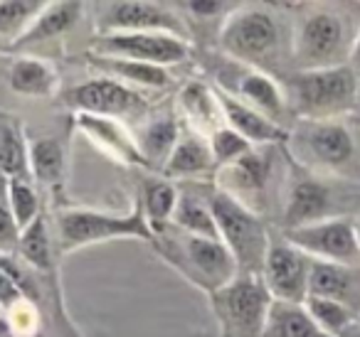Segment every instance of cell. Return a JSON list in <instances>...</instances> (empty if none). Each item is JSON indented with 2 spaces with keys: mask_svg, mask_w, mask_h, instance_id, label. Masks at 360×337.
<instances>
[{
  "mask_svg": "<svg viewBox=\"0 0 360 337\" xmlns=\"http://www.w3.org/2000/svg\"><path fill=\"white\" fill-rule=\"evenodd\" d=\"M153 249L168 266H173L188 283L212 296L217 288L230 283L240 273L230 249L217 239L188 234L175 224L153 229Z\"/></svg>",
  "mask_w": 360,
  "mask_h": 337,
  "instance_id": "1",
  "label": "cell"
},
{
  "mask_svg": "<svg viewBox=\"0 0 360 337\" xmlns=\"http://www.w3.org/2000/svg\"><path fill=\"white\" fill-rule=\"evenodd\" d=\"M284 150L296 165L323 178H345L358 168V140L343 119H299Z\"/></svg>",
  "mask_w": 360,
  "mask_h": 337,
  "instance_id": "2",
  "label": "cell"
},
{
  "mask_svg": "<svg viewBox=\"0 0 360 337\" xmlns=\"http://www.w3.org/2000/svg\"><path fill=\"white\" fill-rule=\"evenodd\" d=\"M202 187L220 232V242L235 256L240 273H262L271 244L269 227L262 214L217 190L215 183H202Z\"/></svg>",
  "mask_w": 360,
  "mask_h": 337,
  "instance_id": "3",
  "label": "cell"
},
{
  "mask_svg": "<svg viewBox=\"0 0 360 337\" xmlns=\"http://www.w3.org/2000/svg\"><path fill=\"white\" fill-rule=\"evenodd\" d=\"M299 119L333 121L353 114L360 104V74L350 65L296 72L289 81Z\"/></svg>",
  "mask_w": 360,
  "mask_h": 337,
  "instance_id": "4",
  "label": "cell"
},
{
  "mask_svg": "<svg viewBox=\"0 0 360 337\" xmlns=\"http://www.w3.org/2000/svg\"><path fill=\"white\" fill-rule=\"evenodd\" d=\"M358 30H350L345 15L328 6L309 11L291 35V57L299 72L330 70L350 62Z\"/></svg>",
  "mask_w": 360,
  "mask_h": 337,
  "instance_id": "5",
  "label": "cell"
},
{
  "mask_svg": "<svg viewBox=\"0 0 360 337\" xmlns=\"http://www.w3.org/2000/svg\"><path fill=\"white\" fill-rule=\"evenodd\" d=\"M220 337H266L274 296L262 273H237L230 283L207 296Z\"/></svg>",
  "mask_w": 360,
  "mask_h": 337,
  "instance_id": "6",
  "label": "cell"
},
{
  "mask_svg": "<svg viewBox=\"0 0 360 337\" xmlns=\"http://www.w3.org/2000/svg\"><path fill=\"white\" fill-rule=\"evenodd\" d=\"M111 239H143L153 242L146 212L136 197L134 207L126 214H111L101 209H62L57 214V244L62 251L89 246V244L111 242Z\"/></svg>",
  "mask_w": 360,
  "mask_h": 337,
  "instance_id": "7",
  "label": "cell"
},
{
  "mask_svg": "<svg viewBox=\"0 0 360 337\" xmlns=\"http://www.w3.org/2000/svg\"><path fill=\"white\" fill-rule=\"evenodd\" d=\"M281 40V27L276 13L259 3H240L232 15L220 25V50L232 62L245 67H259L276 52Z\"/></svg>",
  "mask_w": 360,
  "mask_h": 337,
  "instance_id": "8",
  "label": "cell"
},
{
  "mask_svg": "<svg viewBox=\"0 0 360 337\" xmlns=\"http://www.w3.org/2000/svg\"><path fill=\"white\" fill-rule=\"evenodd\" d=\"M96 35L116 32H168L188 40V25L175 6L146 3V0H114L99 3L94 15Z\"/></svg>",
  "mask_w": 360,
  "mask_h": 337,
  "instance_id": "9",
  "label": "cell"
},
{
  "mask_svg": "<svg viewBox=\"0 0 360 337\" xmlns=\"http://www.w3.org/2000/svg\"><path fill=\"white\" fill-rule=\"evenodd\" d=\"M281 237L304 251L311 261L338 263V266H360L358 234H355V219L343 217L321 219V222L306 224V227L284 229Z\"/></svg>",
  "mask_w": 360,
  "mask_h": 337,
  "instance_id": "10",
  "label": "cell"
},
{
  "mask_svg": "<svg viewBox=\"0 0 360 337\" xmlns=\"http://www.w3.org/2000/svg\"><path fill=\"white\" fill-rule=\"evenodd\" d=\"M289 158V155H286ZM289 178L284 183V202H281V224L284 229L306 227L321 219L343 217L335 212V190L323 175L304 170L289 158Z\"/></svg>",
  "mask_w": 360,
  "mask_h": 337,
  "instance_id": "11",
  "label": "cell"
},
{
  "mask_svg": "<svg viewBox=\"0 0 360 337\" xmlns=\"http://www.w3.org/2000/svg\"><path fill=\"white\" fill-rule=\"evenodd\" d=\"M91 50L104 57H121L168 70L191 57V42L168 32H116L96 35V40H91Z\"/></svg>",
  "mask_w": 360,
  "mask_h": 337,
  "instance_id": "12",
  "label": "cell"
},
{
  "mask_svg": "<svg viewBox=\"0 0 360 337\" xmlns=\"http://www.w3.org/2000/svg\"><path fill=\"white\" fill-rule=\"evenodd\" d=\"M311 258L296 246H291L284 237H271L266 261L262 268L266 288L279 303H304L309 298Z\"/></svg>",
  "mask_w": 360,
  "mask_h": 337,
  "instance_id": "13",
  "label": "cell"
},
{
  "mask_svg": "<svg viewBox=\"0 0 360 337\" xmlns=\"http://www.w3.org/2000/svg\"><path fill=\"white\" fill-rule=\"evenodd\" d=\"M266 150L269 148H255L237 163L220 168L215 173V178H212L217 190L240 199L242 204L255 209L257 214H262L264 199L269 194L271 178H274V158Z\"/></svg>",
  "mask_w": 360,
  "mask_h": 337,
  "instance_id": "14",
  "label": "cell"
},
{
  "mask_svg": "<svg viewBox=\"0 0 360 337\" xmlns=\"http://www.w3.org/2000/svg\"><path fill=\"white\" fill-rule=\"evenodd\" d=\"M65 104L77 114L104 116V119L141 114L146 109V99L134 86L111 79V77H96V79L77 84L75 89L67 91Z\"/></svg>",
  "mask_w": 360,
  "mask_h": 337,
  "instance_id": "15",
  "label": "cell"
},
{
  "mask_svg": "<svg viewBox=\"0 0 360 337\" xmlns=\"http://www.w3.org/2000/svg\"><path fill=\"white\" fill-rule=\"evenodd\" d=\"M220 89L227 91L230 96H235V99H240L242 104H247L250 109L259 111L266 119L276 121V124H281V119L286 116V94L281 91V86L262 70L237 65L232 81L220 84Z\"/></svg>",
  "mask_w": 360,
  "mask_h": 337,
  "instance_id": "16",
  "label": "cell"
},
{
  "mask_svg": "<svg viewBox=\"0 0 360 337\" xmlns=\"http://www.w3.org/2000/svg\"><path fill=\"white\" fill-rule=\"evenodd\" d=\"M217 96H220L222 114H225V126H230L232 131L242 136L245 140H250L255 148H279V145L289 143V128H284L276 121L262 116L259 111L250 109L247 104H242L240 99L230 96L227 91H222L220 86Z\"/></svg>",
  "mask_w": 360,
  "mask_h": 337,
  "instance_id": "17",
  "label": "cell"
},
{
  "mask_svg": "<svg viewBox=\"0 0 360 337\" xmlns=\"http://www.w3.org/2000/svg\"><path fill=\"white\" fill-rule=\"evenodd\" d=\"M309 296L345 303L360 317V266L314 261L311 263Z\"/></svg>",
  "mask_w": 360,
  "mask_h": 337,
  "instance_id": "18",
  "label": "cell"
},
{
  "mask_svg": "<svg viewBox=\"0 0 360 337\" xmlns=\"http://www.w3.org/2000/svg\"><path fill=\"white\" fill-rule=\"evenodd\" d=\"M77 126L84 131L99 148L111 153L116 160L126 165H136V168H146L143 155H141L139 145H136L134 133L124 128L116 119H104V116H91V114H77Z\"/></svg>",
  "mask_w": 360,
  "mask_h": 337,
  "instance_id": "19",
  "label": "cell"
},
{
  "mask_svg": "<svg viewBox=\"0 0 360 337\" xmlns=\"http://www.w3.org/2000/svg\"><path fill=\"white\" fill-rule=\"evenodd\" d=\"M210 173H217L210 140L205 136L195 133V131H188V133L180 136L173 155H170V160L163 168V178L200 183V178H205Z\"/></svg>",
  "mask_w": 360,
  "mask_h": 337,
  "instance_id": "20",
  "label": "cell"
},
{
  "mask_svg": "<svg viewBox=\"0 0 360 337\" xmlns=\"http://www.w3.org/2000/svg\"><path fill=\"white\" fill-rule=\"evenodd\" d=\"M180 109L191 121L193 131L205 138H210L217 128L225 126V114H222L220 96L215 86H207L202 81H191L180 91Z\"/></svg>",
  "mask_w": 360,
  "mask_h": 337,
  "instance_id": "21",
  "label": "cell"
},
{
  "mask_svg": "<svg viewBox=\"0 0 360 337\" xmlns=\"http://www.w3.org/2000/svg\"><path fill=\"white\" fill-rule=\"evenodd\" d=\"M180 124L175 116H158L143 124L134 133L136 145H139L141 155H143L148 170H160L163 173L165 163L173 155L175 145L180 140Z\"/></svg>",
  "mask_w": 360,
  "mask_h": 337,
  "instance_id": "22",
  "label": "cell"
},
{
  "mask_svg": "<svg viewBox=\"0 0 360 337\" xmlns=\"http://www.w3.org/2000/svg\"><path fill=\"white\" fill-rule=\"evenodd\" d=\"M0 175L8 180H30V143L15 116L0 111Z\"/></svg>",
  "mask_w": 360,
  "mask_h": 337,
  "instance_id": "23",
  "label": "cell"
},
{
  "mask_svg": "<svg viewBox=\"0 0 360 337\" xmlns=\"http://www.w3.org/2000/svg\"><path fill=\"white\" fill-rule=\"evenodd\" d=\"M89 60L91 70H99L104 77H111L116 81H124L129 86H146V89H163L170 84V74L165 67L143 65V62L121 60V57H104L91 55Z\"/></svg>",
  "mask_w": 360,
  "mask_h": 337,
  "instance_id": "24",
  "label": "cell"
},
{
  "mask_svg": "<svg viewBox=\"0 0 360 337\" xmlns=\"http://www.w3.org/2000/svg\"><path fill=\"white\" fill-rule=\"evenodd\" d=\"M170 224H175V227L188 234H195V237L217 239L220 242V232H217L215 217H212V209L207 204L205 187L200 183H195L193 190H183L180 192L178 207H175Z\"/></svg>",
  "mask_w": 360,
  "mask_h": 337,
  "instance_id": "25",
  "label": "cell"
},
{
  "mask_svg": "<svg viewBox=\"0 0 360 337\" xmlns=\"http://www.w3.org/2000/svg\"><path fill=\"white\" fill-rule=\"evenodd\" d=\"M82 11H84L82 3H70V0H65V3H47L45 11L40 13V18L32 22V27L20 40L13 42V47L22 50V47H32V45H37V42L65 35L70 27H75L77 22H79Z\"/></svg>",
  "mask_w": 360,
  "mask_h": 337,
  "instance_id": "26",
  "label": "cell"
},
{
  "mask_svg": "<svg viewBox=\"0 0 360 337\" xmlns=\"http://www.w3.org/2000/svg\"><path fill=\"white\" fill-rule=\"evenodd\" d=\"M178 199H180V190L175 187L173 180H168V178H143L141 180L139 202H141V207H143L150 229L173 222Z\"/></svg>",
  "mask_w": 360,
  "mask_h": 337,
  "instance_id": "27",
  "label": "cell"
},
{
  "mask_svg": "<svg viewBox=\"0 0 360 337\" xmlns=\"http://www.w3.org/2000/svg\"><path fill=\"white\" fill-rule=\"evenodd\" d=\"M266 337H328L304 303H279L274 300L269 312V322H266Z\"/></svg>",
  "mask_w": 360,
  "mask_h": 337,
  "instance_id": "28",
  "label": "cell"
},
{
  "mask_svg": "<svg viewBox=\"0 0 360 337\" xmlns=\"http://www.w3.org/2000/svg\"><path fill=\"white\" fill-rule=\"evenodd\" d=\"M11 86L22 96H47L57 86V72L42 60L25 57L13 65Z\"/></svg>",
  "mask_w": 360,
  "mask_h": 337,
  "instance_id": "29",
  "label": "cell"
},
{
  "mask_svg": "<svg viewBox=\"0 0 360 337\" xmlns=\"http://www.w3.org/2000/svg\"><path fill=\"white\" fill-rule=\"evenodd\" d=\"M65 145L60 138H37L30 143V173L40 185H57L65 175Z\"/></svg>",
  "mask_w": 360,
  "mask_h": 337,
  "instance_id": "30",
  "label": "cell"
},
{
  "mask_svg": "<svg viewBox=\"0 0 360 337\" xmlns=\"http://www.w3.org/2000/svg\"><path fill=\"white\" fill-rule=\"evenodd\" d=\"M22 263L27 268H32L35 273H50L55 266V251H52V239L47 232V222L45 217H40L35 224L22 232L20 237V246H18Z\"/></svg>",
  "mask_w": 360,
  "mask_h": 337,
  "instance_id": "31",
  "label": "cell"
},
{
  "mask_svg": "<svg viewBox=\"0 0 360 337\" xmlns=\"http://www.w3.org/2000/svg\"><path fill=\"white\" fill-rule=\"evenodd\" d=\"M304 308L309 310V315L314 317L316 325L328 337H340L355 320H358V315H355L345 303L330 300V298L309 296L304 300Z\"/></svg>",
  "mask_w": 360,
  "mask_h": 337,
  "instance_id": "32",
  "label": "cell"
},
{
  "mask_svg": "<svg viewBox=\"0 0 360 337\" xmlns=\"http://www.w3.org/2000/svg\"><path fill=\"white\" fill-rule=\"evenodd\" d=\"M45 0H35V3H25V0H0V35L13 37V42L20 40L32 22L40 18L45 11Z\"/></svg>",
  "mask_w": 360,
  "mask_h": 337,
  "instance_id": "33",
  "label": "cell"
},
{
  "mask_svg": "<svg viewBox=\"0 0 360 337\" xmlns=\"http://www.w3.org/2000/svg\"><path fill=\"white\" fill-rule=\"evenodd\" d=\"M8 199H11L20 232H25L30 224H35L42 217L40 197H37V190L32 187L30 180H8Z\"/></svg>",
  "mask_w": 360,
  "mask_h": 337,
  "instance_id": "34",
  "label": "cell"
},
{
  "mask_svg": "<svg viewBox=\"0 0 360 337\" xmlns=\"http://www.w3.org/2000/svg\"><path fill=\"white\" fill-rule=\"evenodd\" d=\"M207 140H210V150H212V158H215L217 170L225 168V165L237 163L240 158H245L247 153L255 150V145H252L250 140L242 138L237 131H232L230 126L217 128Z\"/></svg>",
  "mask_w": 360,
  "mask_h": 337,
  "instance_id": "35",
  "label": "cell"
},
{
  "mask_svg": "<svg viewBox=\"0 0 360 337\" xmlns=\"http://www.w3.org/2000/svg\"><path fill=\"white\" fill-rule=\"evenodd\" d=\"M20 237L22 232L15 222L11 199H8V178L0 175V256L15 253L20 246Z\"/></svg>",
  "mask_w": 360,
  "mask_h": 337,
  "instance_id": "36",
  "label": "cell"
},
{
  "mask_svg": "<svg viewBox=\"0 0 360 337\" xmlns=\"http://www.w3.org/2000/svg\"><path fill=\"white\" fill-rule=\"evenodd\" d=\"M180 11H188L193 18L198 20H212V18H222L225 20L227 15L240 8V3H222V0H191V3H180Z\"/></svg>",
  "mask_w": 360,
  "mask_h": 337,
  "instance_id": "37",
  "label": "cell"
},
{
  "mask_svg": "<svg viewBox=\"0 0 360 337\" xmlns=\"http://www.w3.org/2000/svg\"><path fill=\"white\" fill-rule=\"evenodd\" d=\"M22 300H27L22 286L15 281V276H13L8 268L0 266V310L11 312L13 308H18Z\"/></svg>",
  "mask_w": 360,
  "mask_h": 337,
  "instance_id": "38",
  "label": "cell"
},
{
  "mask_svg": "<svg viewBox=\"0 0 360 337\" xmlns=\"http://www.w3.org/2000/svg\"><path fill=\"white\" fill-rule=\"evenodd\" d=\"M350 67L360 74V27H358V35H355V42H353V50H350Z\"/></svg>",
  "mask_w": 360,
  "mask_h": 337,
  "instance_id": "39",
  "label": "cell"
},
{
  "mask_svg": "<svg viewBox=\"0 0 360 337\" xmlns=\"http://www.w3.org/2000/svg\"><path fill=\"white\" fill-rule=\"evenodd\" d=\"M355 234H358V249H360V217L355 219Z\"/></svg>",
  "mask_w": 360,
  "mask_h": 337,
  "instance_id": "40",
  "label": "cell"
},
{
  "mask_svg": "<svg viewBox=\"0 0 360 337\" xmlns=\"http://www.w3.org/2000/svg\"><path fill=\"white\" fill-rule=\"evenodd\" d=\"M358 128H360V119H358Z\"/></svg>",
  "mask_w": 360,
  "mask_h": 337,
  "instance_id": "41",
  "label": "cell"
},
{
  "mask_svg": "<svg viewBox=\"0 0 360 337\" xmlns=\"http://www.w3.org/2000/svg\"><path fill=\"white\" fill-rule=\"evenodd\" d=\"M358 325H360V317H358Z\"/></svg>",
  "mask_w": 360,
  "mask_h": 337,
  "instance_id": "42",
  "label": "cell"
}]
</instances>
